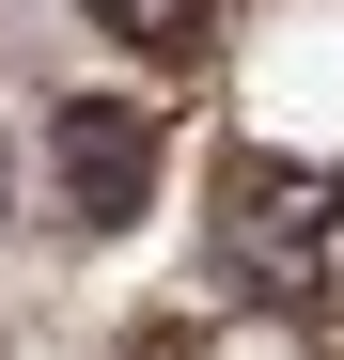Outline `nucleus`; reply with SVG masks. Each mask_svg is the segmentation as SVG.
<instances>
[{
  "label": "nucleus",
  "mask_w": 344,
  "mask_h": 360,
  "mask_svg": "<svg viewBox=\"0 0 344 360\" xmlns=\"http://www.w3.org/2000/svg\"><path fill=\"white\" fill-rule=\"evenodd\" d=\"M47 157H63V204H79L94 235H126V219L157 204V110H126V94H79L63 126H47Z\"/></svg>",
  "instance_id": "1"
},
{
  "label": "nucleus",
  "mask_w": 344,
  "mask_h": 360,
  "mask_svg": "<svg viewBox=\"0 0 344 360\" xmlns=\"http://www.w3.org/2000/svg\"><path fill=\"white\" fill-rule=\"evenodd\" d=\"M94 32H126V47H157V63H188V47L219 32V0H94Z\"/></svg>",
  "instance_id": "2"
}]
</instances>
